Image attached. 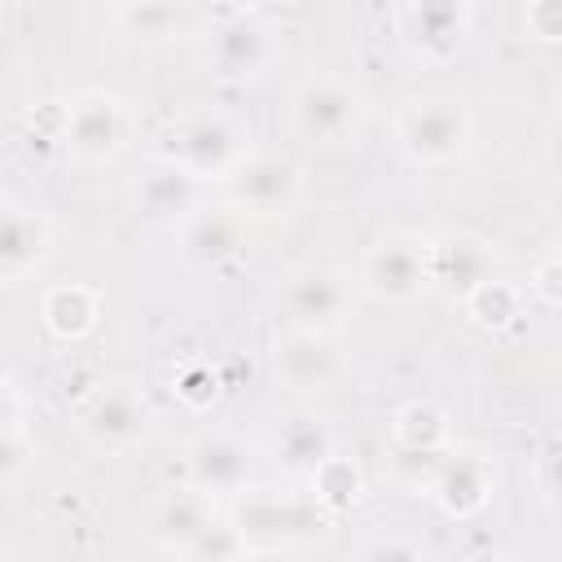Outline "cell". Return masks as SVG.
Listing matches in <instances>:
<instances>
[{"mask_svg":"<svg viewBox=\"0 0 562 562\" xmlns=\"http://www.w3.org/2000/svg\"><path fill=\"white\" fill-rule=\"evenodd\" d=\"M233 522L250 540L255 553H272L285 544H307L329 531V509L316 492H268L246 487L233 496Z\"/></svg>","mask_w":562,"mask_h":562,"instance_id":"6da1fadb","label":"cell"},{"mask_svg":"<svg viewBox=\"0 0 562 562\" xmlns=\"http://www.w3.org/2000/svg\"><path fill=\"white\" fill-rule=\"evenodd\" d=\"M364 119H369L364 92L338 75L303 79L290 97V123L316 149H351L364 136Z\"/></svg>","mask_w":562,"mask_h":562,"instance_id":"7a4b0ae2","label":"cell"},{"mask_svg":"<svg viewBox=\"0 0 562 562\" xmlns=\"http://www.w3.org/2000/svg\"><path fill=\"white\" fill-rule=\"evenodd\" d=\"M474 119L457 97H413L395 114V140L417 167H448L470 149Z\"/></svg>","mask_w":562,"mask_h":562,"instance_id":"3957f363","label":"cell"},{"mask_svg":"<svg viewBox=\"0 0 562 562\" xmlns=\"http://www.w3.org/2000/svg\"><path fill=\"white\" fill-rule=\"evenodd\" d=\"M246 154H250V145H246L241 127H237L228 114H220V110H189V114H180V119L171 123V132H167L158 158L184 167V171L198 176L202 184H211V180L224 184V176H228Z\"/></svg>","mask_w":562,"mask_h":562,"instance_id":"277c9868","label":"cell"},{"mask_svg":"<svg viewBox=\"0 0 562 562\" xmlns=\"http://www.w3.org/2000/svg\"><path fill=\"white\" fill-rule=\"evenodd\" d=\"M132 136V110L123 97L105 92V88H88L79 92L66 110H61V127L57 140L61 149L83 162V167H105L127 149Z\"/></svg>","mask_w":562,"mask_h":562,"instance_id":"5b68a950","label":"cell"},{"mask_svg":"<svg viewBox=\"0 0 562 562\" xmlns=\"http://www.w3.org/2000/svg\"><path fill=\"white\" fill-rule=\"evenodd\" d=\"M356 290L378 303H413L430 290V237L386 233L364 246L356 268Z\"/></svg>","mask_w":562,"mask_h":562,"instance_id":"8992f818","label":"cell"},{"mask_svg":"<svg viewBox=\"0 0 562 562\" xmlns=\"http://www.w3.org/2000/svg\"><path fill=\"white\" fill-rule=\"evenodd\" d=\"M277 303L290 325L338 334L356 303V277H347L329 263H299L277 277Z\"/></svg>","mask_w":562,"mask_h":562,"instance_id":"52a82bcc","label":"cell"},{"mask_svg":"<svg viewBox=\"0 0 562 562\" xmlns=\"http://www.w3.org/2000/svg\"><path fill=\"white\" fill-rule=\"evenodd\" d=\"M75 430L97 452H123V448H136L154 430V404L132 382H101L97 391L79 400Z\"/></svg>","mask_w":562,"mask_h":562,"instance_id":"ba28073f","label":"cell"},{"mask_svg":"<svg viewBox=\"0 0 562 562\" xmlns=\"http://www.w3.org/2000/svg\"><path fill=\"white\" fill-rule=\"evenodd\" d=\"M268 369H272L277 386H285L294 395H316V391H329V386L342 382L347 356H342V347L329 329L285 325V334L272 338Z\"/></svg>","mask_w":562,"mask_h":562,"instance_id":"9c48e42d","label":"cell"},{"mask_svg":"<svg viewBox=\"0 0 562 562\" xmlns=\"http://www.w3.org/2000/svg\"><path fill=\"white\" fill-rule=\"evenodd\" d=\"M224 202H233L241 215H285L303 193V171L290 154L250 149L228 176H224Z\"/></svg>","mask_w":562,"mask_h":562,"instance_id":"30bf717a","label":"cell"},{"mask_svg":"<svg viewBox=\"0 0 562 562\" xmlns=\"http://www.w3.org/2000/svg\"><path fill=\"white\" fill-rule=\"evenodd\" d=\"M277 61V31L255 13L224 18L206 40V66L220 79H259Z\"/></svg>","mask_w":562,"mask_h":562,"instance_id":"8fae6325","label":"cell"},{"mask_svg":"<svg viewBox=\"0 0 562 562\" xmlns=\"http://www.w3.org/2000/svg\"><path fill=\"white\" fill-rule=\"evenodd\" d=\"M53 255V224L44 215V206L22 202V198H4L0 211V281L13 290L26 277H35Z\"/></svg>","mask_w":562,"mask_h":562,"instance_id":"7c38bea8","label":"cell"},{"mask_svg":"<svg viewBox=\"0 0 562 562\" xmlns=\"http://www.w3.org/2000/svg\"><path fill=\"white\" fill-rule=\"evenodd\" d=\"M250 470L255 457L246 448V439H237L233 430H202L189 448H184V479L202 492L220 496H237L250 487Z\"/></svg>","mask_w":562,"mask_h":562,"instance_id":"4fadbf2b","label":"cell"},{"mask_svg":"<svg viewBox=\"0 0 562 562\" xmlns=\"http://www.w3.org/2000/svg\"><path fill=\"white\" fill-rule=\"evenodd\" d=\"M501 272V250L479 233H439L430 237V290L465 299L474 285Z\"/></svg>","mask_w":562,"mask_h":562,"instance_id":"5bb4252c","label":"cell"},{"mask_svg":"<svg viewBox=\"0 0 562 562\" xmlns=\"http://www.w3.org/2000/svg\"><path fill=\"white\" fill-rule=\"evenodd\" d=\"M474 26L470 0H404V40L426 61H448L461 53Z\"/></svg>","mask_w":562,"mask_h":562,"instance_id":"9a60e30c","label":"cell"},{"mask_svg":"<svg viewBox=\"0 0 562 562\" xmlns=\"http://www.w3.org/2000/svg\"><path fill=\"white\" fill-rule=\"evenodd\" d=\"M127 198H132V211H136L140 220L180 228V224L202 206V180L189 176L184 167L158 158L154 167H145V171L132 180Z\"/></svg>","mask_w":562,"mask_h":562,"instance_id":"2e32d148","label":"cell"},{"mask_svg":"<svg viewBox=\"0 0 562 562\" xmlns=\"http://www.w3.org/2000/svg\"><path fill=\"white\" fill-rule=\"evenodd\" d=\"M215 518H220V509H215V496H211V492L193 487L189 479H184V483H171V487L158 492L154 514H149L154 544H158L162 553L184 558V549H189V544L202 536V527L215 522Z\"/></svg>","mask_w":562,"mask_h":562,"instance_id":"e0dca14e","label":"cell"},{"mask_svg":"<svg viewBox=\"0 0 562 562\" xmlns=\"http://www.w3.org/2000/svg\"><path fill=\"white\" fill-rule=\"evenodd\" d=\"M334 452H338V448H334V430H329V422H325L321 413H312V408L285 413V417L277 422V430H272V461H277V470H281L285 479H307V483H312V474H316Z\"/></svg>","mask_w":562,"mask_h":562,"instance_id":"ac0fdd59","label":"cell"},{"mask_svg":"<svg viewBox=\"0 0 562 562\" xmlns=\"http://www.w3.org/2000/svg\"><path fill=\"white\" fill-rule=\"evenodd\" d=\"M180 250L193 263L220 268L233 263L246 250V215L233 202H202L184 224H180Z\"/></svg>","mask_w":562,"mask_h":562,"instance_id":"d6986e66","label":"cell"},{"mask_svg":"<svg viewBox=\"0 0 562 562\" xmlns=\"http://www.w3.org/2000/svg\"><path fill=\"white\" fill-rule=\"evenodd\" d=\"M426 496L443 514H452V518L479 514L487 505V496H492V461L479 457V452L448 448V457H443V465H439V474H435V483H430Z\"/></svg>","mask_w":562,"mask_h":562,"instance_id":"ffe728a7","label":"cell"},{"mask_svg":"<svg viewBox=\"0 0 562 562\" xmlns=\"http://www.w3.org/2000/svg\"><path fill=\"white\" fill-rule=\"evenodd\" d=\"M40 316H44V329L61 342H79L97 329V316H101V303H97V290L79 285V281H66V285H53L44 290L40 299Z\"/></svg>","mask_w":562,"mask_h":562,"instance_id":"44dd1931","label":"cell"},{"mask_svg":"<svg viewBox=\"0 0 562 562\" xmlns=\"http://www.w3.org/2000/svg\"><path fill=\"white\" fill-rule=\"evenodd\" d=\"M31 461H35V435L26 426V400H22L18 382L4 378V413H0V483H4V492H13L22 483Z\"/></svg>","mask_w":562,"mask_h":562,"instance_id":"7402d4cb","label":"cell"},{"mask_svg":"<svg viewBox=\"0 0 562 562\" xmlns=\"http://www.w3.org/2000/svg\"><path fill=\"white\" fill-rule=\"evenodd\" d=\"M114 9H119V26L136 40H149V44H162V40L180 35L184 22H189L184 0H123Z\"/></svg>","mask_w":562,"mask_h":562,"instance_id":"603a6c76","label":"cell"},{"mask_svg":"<svg viewBox=\"0 0 562 562\" xmlns=\"http://www.w3.org/2000/svg\"><path fill=\"white\" fill-rule=\"evenodd\" d=\"M465 316L479 325V329H509L518 316H522V294L518 285H509L501 272L487 277L483 285H474L465 299H461Z\"/></svg>","mask_w":562,"mask_h":562,"instance_id":"cb8c5ba5","label":"cell"},{"mask_svg":"<svg viewBox=\"0 0 562 562\" xmlns=\"http://www.w3.org/2000/svg\"><path fill=\"white\" fill-rule=\"evenodd\" d=\"M391 443L395 448H448V413L439 404H404L391 422Z\"/></svg>","mask_w":562,"mask_h":562,"instance_id":"d4e9b609","label":"cell"},{"mask_svg":"<svg viewBox=\"0 0 562 562\" xmlns=\"http://www.w3.org/2000/svg\"><path fill=\"white\" fill-rule=\"evenodd\" d=\"M246 553H255L250 549V540L241 536V527L233 522V514L224 518H215V522H206L202 527V536L184 549V558H198V562H224V558H246Z\"/></svg>","mask_w":562,"mask_h":562,"instance_id":"484cf974","label":"cell"},{"mask_svg":"<svg viewBox=\"0 0 562 562\" xmlns=\"http://www.w3.org/2000/svg\"><path fill=\"white\" fill-rule=\"evenodd\" d=\"M312 492L325 509H338V505H351L360 496V470L347 461V457H329L316 474H312Z\"/></svg>","mask_w":562,"mask_h":562,"instance_id":"4316f807","label":"cell"},{"mask_svg":"<svg viewBox=\"0 0 562 562\" xmlns=\"http://www.w3.org/2000/svg\"><path fill=\"white\" fill-rule=\"evenodd\" d=\"M176 391H180V400H184L189 408H206V404L220 395V378H215L211 364L193 360V364H184V369L176 373Z\"/></svg>","mask_w":562,"mask_h":562,"instance_id":"83f0119b","label":"cell"},{"mask_svg":"<svg viewBox=\"0 0 562 562\" xmlns=\"http://www.w3.org/2000/svg\"><path fill=\"white\" fill-rule=\"evenodd\" d=\"M522 26L540 44H562V0H531L522 13Z\"/></svg>","mask_w":562,"mask_h":562,"instance_id":"f1b7e54d","label":"cell"},{"mask_svg":"<svg viewBox=\"0 0 562 562\" xmlns=\"http://www.w3.org/2000/svg\"><path fill=\"white\" fill-rule=\"evenodd\" d=\"M531 290H536L544 303H562V268H558L553 259H544V263L536 268V281H531Z\"/></svg>","mask_w":562,"mask_h":562,"instance_id":"f546056e","label":"cell"},{"mask_svg":"<svg viewBox=\"0 0 562 562\" xmlns=\"http://www.w3.org/2000/svg\"><path fill=\"white\" fill-rule=\"evenodd\" d=\"M360 553H364V558H382V553H404V558H417V544H408V540H369Z\"/></svg>","mask_w":562,"mask_h":562,"instance_id":"4dcf8cb0","label":"cell"},{"mask_svg":"<svg viewBox=\"0 0 562 562\" xmlns=\"http://www.w3.org/2000/svg\"><path fill=\"white\" fill-rule=\"evenodd\" d=\"M224 4H228L233 13H250V9H255V4H263V0H224Z\"/></svg>","mask_w":562,"mask_h":562,"instance_id":"1f68e13d","label":"cell"},{"mask_svg":"<svg viewBox=\"0 0 562 562\" xmlns=\"http://www.w3.org/2000/svg\"><path fill=\"white\" fill-rule=\"evenodd\" d=\"M549 259H553V263H558V268H562V237H558V241H553V246H549Z\"/></svg>","mask_w":562,"mask_h":562,"instance_id":"d6a6232c","label":"cell"},{"mask_svg":"<svg viewBox=\"0 0 562 562\" xmlns=\"http://www.w3.org/2000/svg\"><path fill=\"white\" fill-rule=\"evenodd\" d=\"M114 4H123V0H114Z\"/></svg>","mask_w":562,"mask_h":562,"instance_id":"836d02e7","label":"cell"}]
</instances>
